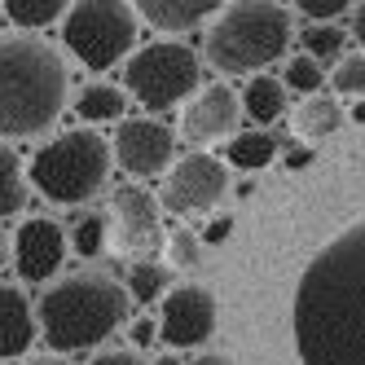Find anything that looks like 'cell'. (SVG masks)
<instances>
[{"instance_id":"32","label":"cell","mask_w":365,"mask_h":365,"mask_svg":"<svg viewBox=\"0 0 365 365\" xmlns=\"http://www.w3.org/2000/svg\"><path fill=\"white\" fill-rule=\"evenodd\" d=\"M348 40H356L361 53H365V0L348 9Z\"/></svg>"},{"instance_id":"25","label":"cell","mask_w":365,"mask_h":365,"mask_svg":"<svg viewBox=\"0 0 365 365\" xmlns=\"http://www.w3.org/2000/svg\"><path fill=\"white\" fill-rule=\"evenodd\" d=\"M66 242L71 251L80 255V259H93L106 251V212H84V216H75L71 229H66Z\"/></svg>"},{"instance_id":"3","label":"cell","mask_w":365,"mask_h":365,"mask_svg":"<svg viewBox=\"0 0 365 365\" xmlns=\"http://www.w3.org/2000/svg\"><path fill=\"white\" fill-rule=\"evenodd\" d=\"M133 322V299L123 282L101 273V269H80L58 277L36 304V326L44 352L75 356V352H101L115 330Z\"/></svg>"},{"instance_id":"17","label":"cell","mask_w":365,"mask_h":365,"mask_svg":"<svg viewBox=\"0 0 365 365\" xmlns=\"http://www.w3.org/2000/svg\"><path fill=\"white\" fill-rule=\"evenodd\" d=\"M344 106H339V97H330V93H317V97H304L299 106L291 110V133L304 141V145H317V141H326L330 133H339L344 128Z\"/></svg>"},{"instance_id":"38","label":"cell","mask_w":365,"mask_h":365,"mask_svg":"<svg viewBox=\"0 0 365 365\" xmlns=\"http://www.w3.org/2000/svg\"><path fill=\"white\" fill-rule=\"evenodd\" d=\"M150 365H185V361H180V356H176V352H163V356H154V361H150Z\"/></svg>"},{"instance_id":"21","label":"cell","mask_w":365,"mask_h":365,"mask_svg":"<svg viewBox=\"0 0 365 365\" xmlns=\"http://www.w3.org/2000/svg\"><path fill=\"white\" fill-rule=\"evenodd\" d=\"M31 202V176H27V163L18 159V150L0 145V220H14L27 212Z\"/></svg>"},{"instance_id":"18","label":"cell","mask_w":365,"mask_h":365,"mask_svg":"<svg viewBox=\"0 0 365 365\" xmlns=\"http://www.w3.org/2000/svg\"><path fill=\"white\" fill-rule=\"evenodd\" d=\"M282 141L273 128H242L233 141H225V168L238 172H264L269 163H277Z\"/></svg>"},{"instance_id":"31","label":"cell","mask_w":365,"mask_h":365,"mask_svg":"<svg viewBox=\"0 0 365 365\" xmlns=\"http://www.w3.org/2000/svg\"><path fill=\"white\" fill-rule=\"evenodd\" d=\"M229 233H233V216H212V220L202 225L198 242H202V247H216V242H225V238H229Z\"/></svg>"},{"instance_id":"23","label":"cell","mask_w":365,"mask_h":365,"mask_svg":"<svg viewBox=\"0 0 365 365\" xmlns=\"http://www.w3.org/2000/svg\"><path fill=\"white\" fill-rule=\"evenodd\" d=\"M123 291L133 299V308H145V304L163 299L172 291V269L163 259H133L128 273H123Z\"/></svg>"},{"instance_id":"6","label":"cell","mask_w":365,"mask_h":365,"mask_svg":"<svg viewBox=\"0 0 365 365\" xmlns=\"http://www.w3.org/2000/svg\"><path fill=\"white\" fill-rule=\"evenodd\" d=\"M119 88L128 93V101H137L141 110L159 119L163 110L185 106L202 88V58L180 40H145L123 62Z\"/></svg>"},{"instance_id":"8","label":"cell","mask_w":365,"mask_h":365,"mask_svg":"<svg viewBox=\"0 0 365 365\" xmlns=\"http://www.w3.org/2000/svg\"><path fill=\"white\" fill-rule=\"evenodd\" d=\"M229 198V168L212 150L176 154V163L159 180V207L168 216H212Z\"/></svg>"},{"instance_id":"1","label":"cell","mask_w":365,"mask_h":365,"mask_svg":"<svg viewBox=\"0 0 365 365\" xmlns=\"http://www.w3.org/2000/svg\"><path fill=\"white\" fill-rule=\"evenodd\" d=\"M291 326L299 365H365V220L308 259Z\"/></svg>"},{"instance_id":"16","label":"cell","mask_w":365,"mask_h":365,"mask_svg":"<svg viewBox=\"0 0 365 365\" xmlns=\"http://www.w3.org/2000/svg\"><path fill=\"white\" fill-rule=\"evenodd\" d=\"M71 110H75V119H80V128H106V123H123L128 119V93L119 88V84H110V80H93V84H84L80 93H75V101H71Z\"/></svg>"},{"instance_id":"11","label":"cell","mask_w":365,"mask_h":365,"mask_svg":"<svg viewBox=\"0 0 365 365\" xmlns=\"http://www.w3.org/2000/svg\"><path fill=\"white\" fill-rule=\"evenodd\" d=\"M216 317V295L202 282H180L159 299V344H168V352H194L212 339Z\"/></svg>"},{"instance_id":"14","label":"cell","mask_w":365,"mask_h":365,"mask_svg":"<svg viewBox=\"0 0 365 365\" xmlns=\"http://www.w3.org/2000/svg\"><path fill=\"white\" fill-rule=\"evenodd\" d=\"M36 334H40V326H36L31 295L18 282H0V361L31 356Z\"/></svg>"},{"instance_id":"7","label":"cell","mask_w":365,"mask_h":365,"mask_svg":"<svg viewBox=\"0 0 365 365\" xmlns=\"http://www.w3.org/2000/svg\"><path fill=\"white\" fill-rule=\"evenodd\" d=\"M62 44L93 75L123 66L141 44L137 5H123V0H80L62 18Z\"/></svg>"},{"instance_id":"10","label":"cell","mask_w":365,"mask_h":365,"mask_svg":"<svg viewBox=\"0 0 365 365\" xmlns=\"http://www.w3.org/2000/svg\"><path fill=\"white\" fill-rule=\"evenodd\" d=\"M110 154H115V168L133 180V185H141V180H163L168 168L176 163V128L154 119V115H128L123 123H115Z\"/></svg>"},{"instance_id":"36","label":"cell","mask_w":365,"mask_h":365,"mask_svg":"<svg viewBox=\"0 0 365 365\" xmlns=\"http://www.w3.org/2000/svg\"><path fill=\"white\" fill-rule=\"evenodd\" d=\"M308 163H312V150H304V145H295L286 154V168H308Z\"/></svg>"},{"instance_id":"5","label":"cell","mask_w":365,"mask_h":365,"mask_svg":"<svg viewBox=\"0 0 365 365\" xmlns=\"http://www.w3.org/2000/svg\"><path fill=\"white\" fill-rule=\"evenodd\" d=\"M115 172L110 141L93 128H66L48 137L27 163L31 185L53 202V207H84L93 202Z\"/></svg>"},{"instance_id":"13","label":"cell","mask_w":365,"mask_h":365,"mask_svg":"<svg viewBox=\"0 0 365 365\" xmlns=\"http://www.w3.org/2000/svg\"><path fill=\"white\" fill-rule=\"evenodd\" d=\"M242 133V101L229 84H202L185 106H180V141L198 150L225 145Z\"/></svg>"},{"instance_id":"15","label":"cell","mask_w":365,"mask_h":365,"mask_svg":"<svg viewBox=\"0 0 365 365\" xmlns=\"http://www.w3.org/2000/svg\"><path fill=\"white\" fill-rule=\"evenodd\" d=\"M216 14H220V5H212V0H141L137 5V18L150 31H159V40L190 36L202 22H212Z\"/></svg>"},{"instance_id":"4","label":"cell","mask_w":365,"mask_h":365,"mask_svg":"<svg viewBox=\"0 0 365 365\" xmlns=\"http://www.w3.org/2000/svg\"><path fill=\"white\" fill-rule=\"evenodd\" d=\"M295 48V14L277 0H233L220 5L202 40V58L220 75H269Z\"/></svg>"},{"instance_id":"27","label":"cell","mask_w":365,"mask_h":365,"mask_svg":"<svg viewBox=\"0 0 365 365\" xmlns=\"http://www.w3.org/2000/svg\"><path fill=\"white\" fill-rule=\"evenodd\" d=\"M163 264L168 269H176V273H198L202 269V242H198V233L194 229H172L168 233V247H163Z\"/></svg>"},{"instance_id":"2","label":"cell","mask_w":365,"mask_h":365,"mask_svg":"<svg viewBox=\"0 0 365 365\" xmlns=\"http://www.w3.org/2000/svg\"><path fill=\"white\" fill-rule=\"evenodd\" d=\"M71 101V66L44 36H0V141L48 137Z\"/></svg>"},{"instance_id":"26","label":"cell","mask_w":365,"mask_h":365,"mask_svg":"<svg viewBox=\"0 0 365 365\" xmlns=\"http://www.w3.org/2000/svg\"><path fill=\"white\" fill-rule=\"evenodd\" d=\"M326 84H330V97L361 101L365 97V53H344L326 71Z\"/></svg>"},{"instance_id":"22","label":"cell","mask_w":365,"mask_h":365,"mask_svg":"<svg viewBox=\"0 0 365 365\" xmlns=\"http://www.w3.org/2000/svg\"><path fill=\"white\" fill-rule=\"evenodd\" d=\"M66 0H5L0 5V14H5L14 22V31L22 36H40L48 27H62V18H66Z\"/></svg>"},{"instance_id":"33","label":"cell","mask_w":365,"mask_h":365,"mask_svg":"<svg viewBox=\"0 0 365 365\" xmlns=\"http://www.w3.org/2000/svg\"><path fill=\"white\" fill-rule=\"evenodd\" d=\"M22 365H80V361H71V356H58V352H36V356H27Z\"/></svg>"},{"instance_id":"28","label":"cell","mask_w":365,"mask_h":365,"mask_svg":"<svg viewBox=\"0 0 365 365\" xmlns=\"http://www.w3.org/2000/svg\"><path fill=\"white\" fill-rule=\"evenodd\" d=\"M348 0H295L291 14H299L304 22H339V18H348Z\"/></svg>"},{"instance_id":"24","label":"cell","mask_w":365,"mask_h":365,"mask_svg":"<svg viewBox=\"0 0 365 365\" xmlns=\"http://www.w3.org/2000/svg\"><path fill=\"white\" fill-rule=\"evenodd\" d=\"M277 80H282V88H286V97H317L322 88H326V71L317 66V62H312V58H304V53H291V58H286L282 62V75H277Z\"/></svg>"},{"instance_id":"29","label":"cell","mask_w":365,"mask_h":365,"mask_svg":"<svg viewBox=\"0 0 365 365\" xmlns=\"http://www.w3.org/2000/svg\"><path fill=\"white\" fill-rule=\"evenodd\" d=\"M123 334H128V348L145 356V348L159 344V322H154V317H133L123 326Z\"/></svg>"},{"instance_id":"34","label":"cell","mask_w":365,"mask_h":365,"mask_svg":"<svg viewBox=\"0 0 365 365\" xmlns=\"http://www.w3.org/2000/svg\"><path fill=\"white\" fill-rule=\"evenodd\" d=\"M14 264V238L5 233V225H0V273H5Z\"/></svg>"},{"instance_id":"35","label":"cell","mask_w":365,"mask_h":365,"mask_svg":"<svg viewBox=\"0 0 365 365\" xmlns=\"http://www.w3.org/2000/svg\"><path fill=\"white\" fill-rule=\"evenodd\" d=\"M185 365H233L225 352H198V356H190Z\"/></svg>"},{"instance_id":"12","label":"cell","mask_w":365,"mask_h":365,"mask_svg":"<svg viewBox=\"0 0 365 365\" xmlns=\"http://www.w3.org/2000/svg\"><path fill=\"white\" fill-rule=\"evenodd\" d=\"M14 277L18 286H44V282H58V273L66 269V255H71V242H66V225L48 220V216H31L22 220L14 233Z\"/></svg>"},{"instance_id":"20","label":"cell","mask_w":365,"mask_h":365,"mask_svg":"<svg viewBox=\"0 0 365 365\" xmlns=\"http://www.w3.org/2000/svg\"><path fill=\"white\" fill-rule=\"evenodd\" d=\"M295 48L326 71V66H334L348 53V27L344 22H304V27L295 31Z\"/></svg>"},{"instance_id":"9","label":"cell","mask_w":365,"mask_h":365,"mask_svg":"<svg viewBox=\"0 0 365 365\" xmlns=\"http://www.w3.org/2000/svg\"><path fill=\"white\" fill-rule=\"evenodd\" d=\"M106 247L128 259H159L168 247L163 207L145 185H119L106 212Z\"/></svg>"},{"instance_id":"19","label":"cell","mask_w":365,"mask_h":365,"mask_svg":"<svg viewBox=\"0 0 365 365\" xmlns=\"http://www.w3.org/2000/svg\"><path fill=\"white\" fill-rule=\"evenodd\" d=\"M238 101H242V119H251V128H273L282 115H291V106H286L291 97H286L277 75H255V80H247Z\"/></svg>"},{"instance_id":"37","label":"cell","mask_w":365,"mask_h":365,"mask_svg":"<svg viewBox=\"0 0 365 365\" xmlns=\"http://www.w3.org/2000/svg\"><path fill=\"white\" fill-rule=\"evenodd\" d=\"M344 115H348L352 123H365V97H361V101H352V106H348Z\"/></svg>"},{"instance_id":"30","label":"cell","mask_w":365,"mask_h":365,"mask_svg":"<svg viewBox=\"0 0 365 365\" xmlns=\"http://www.w3.org/2000/svg\"><path fill=\"white\" fill-rule=\"evenodd\" d=\"M88 365H150V356H141L133 348H101V352H93Z\"/></svg>"}]
</instances>
